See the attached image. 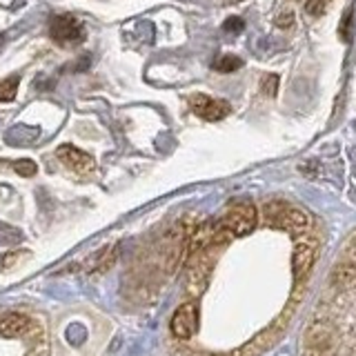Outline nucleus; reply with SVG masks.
<instances>
[{
	"label": "nucleus",
	"instance_id": "8",
	"mask_svg": "<svg viewBox=\"0 0 356 356\" xmlns=\"http://www.w3.org/2000/svg\"><path fill=\"white\" fill-rule=\"evenodd\" d=\"M281 225L292 234H303L309 225V220L303 211H298V209H283Z\"/></svg>",
	"mask_w": 356,
	"mask_h": 356
},
{
	"label": "nucleus",
	"instance_id": "9",
	"mask_svg": "<svg viewBox=\"0 0 356 356\" xmlns=\"http://www.w3.org/2000/svg\"><path fill=\"white\" fill-rule=\"evenodd\" d=\"M38 138V129L36 127H27V125H18L14 129H9L7 140L11 145H29L31 140Z\"/></svg>",
	"mask_w": 356,
	"mask_h": 356
},
{
	"label": "nucleus",
	"instance_id": "7",
	"mask_svg": "<svg viewBox=\"0 0 356 356\" xmlns=\"http://www.w3.org/2000/svg\"><path fill=\"white\" fill-rule=\"evenodd\" d=\"M316 259V252L312 245H298L296 252H294V259H292V265H294V274L296 276H303L305 272H309L312 263Z\"/></svg>",
	"mask_w": 356,
	"mask_h": 356
},
{
	"label": "nucleus",
	"instance_id": "10",
	"mask_svg": "<svg viewBox=\"0 0 356 356\" xmlns=\"http://www.w3.org/2000/svg\"><path fill=\"white\" fill-rule=\"evenodd\" d=\"M20 85V76H9L0 83V103H7V100H14L16 92Z\"/></svg>",
	"mask_w": 356,
	"mask_h": 356
},
{
	"label": "nucleus",
	"instance_id": "14",
	"mask_svg": "<svg viewBox=\"0 0 356 356\" xmlns=\"http://www.w3.org/2000/svg\"><path fill=\"white\" fill-rule=\"evenodd\" d=\"M243 29H245V22L241 18H227L225 25H222V31H227V33H241Z\"/></svg>",
	"mask_w": 356,
	"mask_h": 356
},
{
	"label": "nucleus",
	"instance_id": "5",
	"mask_svg": "<svg viewBox=\"0 0 356 356\" xmlns=\"http://www.w3.org/2000/svg\"><path fill=\"white\" fill-rule=\"evenodd\" d=\"M56 156H58V159L65 165H70L72 170H76V172H89L94 167V159H92V156L81 152V149H76V147H72V145H63V147H58Z\"/></svg>",
	"mask_w": 356,
	"mask_h": 356
},
{
	"label": "nucleus",
	"instance_id": "15",
	"mask_svg": "<svg viewBox=\"0 0 356 356\" xmlns=\"http://www.w3.org/2000/svg\"><path fill=\"white\" fill-rule=\"evenodd\" d=\"M350 25H352V9L345 14V20L341 22V33L345 36V40H350Z\"/></svg>",
	"mask_w": 356,
	"mask_h": 356
},
{
	"label": "nucleus",
	"instance_id": "17",
	"mask_svg": "<svg viewBox=\"0 0 356 356\" xmlns=\"http://www.w3.org/2000/svg\"><path fill=\"white\" fill-rule=\"evenodd\" d=\"M292 14H281V16H278V20H276V25L278 27H287V25H292Z\"/></svg>",
	"mask_w": 356,
	"mask_h": 356
},
{
	"label": "nucleus",
	"instance_id": "13",
	"mask_svg": "<svg viewBox=\"0 0 356 356\" xmlns=\"http://www.w3.org/2000/svg\"><path fill=\"white\" fill-rule=\"evenodd\" d=\"M14 170H16L20 176H33V174H36L38 167H36V163H33V161L22 159V161H16V163H14Z\"/></svg>",
	"mask_w": 356,
	"mask_h": 356
},
{
	"label": "nucleus",
	"instance_id": "3",
	"mask_svg": "<svg viewBox=\"0 0 356 356\" xmlns=\"http://www.w3.org/2000/svg\"><path fill=\"white\" fill-rule=\"evenodd\" d=\"M198 330V307L194 303L181 305L174 312L172 318V332L178 339H192Z\"/></svg>",
	"mask_w": 356,
	"mask_h": 356
},
{
	"label": "nucleus",
	"instance_id": "11",
	"mask_svg": "<svg viewBox=\"0 0 356 356\" xmlns=\"http://www.w3.org/2000/svg\"><path fill=\"white\" fill-rule=\"evenodd\" d=\"M241 65H243L241 58L225 54V56H220V58L214 60V70H216V72H222V74H229V72H236Z\"/></svg>",
	"mask_w": 356,
	"mask_h": 356
},
{
	"label": "nucleus",
	"instance_id": "6",
	"mask_svg": "<svg viewBox=\"0 0 356 356\" xmlns=\"http://www.w3.org/2000/svg\"><path fill=\"white\" fill-rule=\"evenodd\" d=\"M33 327V321L25 314H7L0 318V334L5 339H18Z\"/></svg>",
	"mask_w": 356,
	"mask_h": 356
},
{
	"label": "nucleus",
	"instance_id": "4",
	"mask_svg": "<svg viewBox=\"0 0 356 356\" xmlns=\"http://www.w3.org/2000/svg\"><path fill=\"white\" fill-rule=\"evenodd\" d=\"M192 109L205 120H220V118H225L229 114V105L225 103V100L209 98L205 94L192 98Z\"/></svg>",
	"mask_w": 356,
	"mask_h": 356
},
{
	"label": "nucleus",
	"instance_id": "12",
	"mask_svg": "<svg viewBox=\"0 0 356 356\" xmlns=\"http://www.w3.org/2000/svg\"><path fill=\"white\" fill-rule=\"evenodd\" d=\"M332 0H307V5H305V11L309 16H323L325 14V9L330 7Z\"/></svg>",
	"mask_w": 356,
	"mask_h": 356
},
{
	"label": "nucleus",
	"instance_id": "16",
	"mask_svg": "<svg viewBox=\"0 0 356 356\" xmlns=\"http://www.w3.org/2000/svg\"><path fill=\"white\" fill-rule=\"evenodd\" d=\"M276 85H278V78H276V76H267V78H265V83H263L265 94H274V92H276Z\"/></svg>",
	"mask_w": 356,
	"mask_h": 356
},
{
	"label": "nucleus",
	"instance_id": "1",
	"mask_svg": "<svg viewBox=\"0 0 356 356\" xmlns=\"http://www.w3.org/2000/svg\"><path fill=\"white\" fill-rule=\"evenodd\" d=\"M256 222V209L252 203H238V205H232L225 216L220 218L218 227L225 229L232 236H245V234H250L252 227Z\"/></svg>",
	"mask_w": 356,
	"mask_h": 356
},
{
	"label": "nucleus",
	"instance_id": "2",
	"mask_svg": "<svg viewBox=\"0 0 356 356\" xmlns=\"http://www.w3.org/2000/svg\"><path fill=\"white\" fill-rule=\"evenodd\" d=\"M49 31H51V38L56 42H60V44H78V42H83V38H85L83 25L74 16H67V14L51 18Z\"/></svg>",
	"mask_w": 356,
	"mask_h": 356
}]
</instances>
